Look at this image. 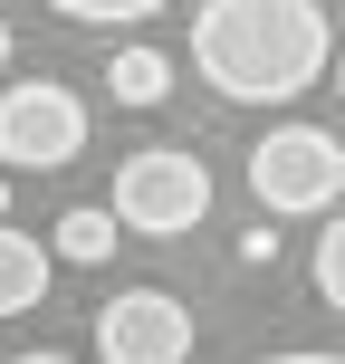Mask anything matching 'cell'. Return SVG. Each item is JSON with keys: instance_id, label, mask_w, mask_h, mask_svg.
Instances as JSON below:
<instances>
[{"instance_id": "cell-5", "label": "cell", "mask_w": 345, "mask_h": 364, "mask_svg": "<svg viewBox=\"0 0 345 364\" xmlns=\"http://www.w3.org/2000/svg\"><path fill=\"white\" fill-rule=\"evenodd\" d=\"M96 355L106 364H192V307L164 288H115L96 307Z\"/></svg>"}, {"instance_id": "cell-9", "label": "cell", "mask_w": 345, "mask_h": 364, "mask_svg": "<svg viewBox=\"0 0 345 364\" xmlns=\"http://www.w3.org/2000/svg\"><path fill=\"white\" fill-rule=\"evenodd\" d=\"M38 10L77 19V29H125V19H154V10H173V0H38Z\"/></svg>"}, {"instance_id": "cell-10", "label": "cell", "mask_w": 345, "mask_h": 364, "mask_svg": "<svg viewBox=\"0 0 345 364\" xmlns=\"http://www.w3.org/2000/svg\"><path fill=\"white\" fill-rule=\"evenodd\" d=\"M307 269H317V297H327V307L345 316V211L327 220V230H317V259H307Z\"/></svg>"}, {"instance_id": "cell-12", "label": "cell", "mask_w": 345, "mask_h": 364, "mask_svg": "<svg viewBox=\"0 0 345 364\" xmlns=\"http://www.w3.org/2000/svg\"><path fill=\"white\" fill-rule=\"evenodd\" d=\"M10 364H68V355H10Z\"/></svg>"}, {"instance_id": "cell-1", "label": "cell", "mask_w": 345, "mask_h": 364, "mask_svg": "<svg viewBox=\"0 0 345 364\" xmlns=\"http://www.w3.org/2000/svg\"><path fill=\"white\" fill-rule=\"evenodd\" d=\"M192 68L230 106H288L336 68V29L317 0H201L192 10Z\"/></svg>"}, {"instance_id": "cell-4", "label": "cell", "mask_w": 345, "mask_h": 364, "mask_svg": "<svg viewBox=\"0 0 345 364\" xmlns=\"http://www.w3.org/2000/svg\"><path fill=\"white\" fill-rule=\"evenodd\" d=\"M87 154V96L58 77H19L0 87V164L10 173H58Z\"/></svg>"}, {"instance_id": "cell-7", "label": "cell", "mask_w": 345, "mask_h": 364, "mask_svg": "<svg viewBox=\"0 0 345 364\" xmlns=\"http://www.w3.org/2000/svg\"><path fill=\"white\" fill-rule=\"evenodd\" d=\"M115 230H125V220H115V201H106V211L87 201V211H68V220L48 230V250L68 259V269H106V259H115Z\"/></svg>"}, {"instance_id": "cell-2", "label": "cell", "mask_w": 345, "mask_h": 364, "mask_svg": "<svg viewBox=\"0 0 345 364\" xmlns=\"http://www.w3.org/2000/svg\"><path fill=\"white\" fill-rule=\"evenodd\" d=\"M250 192H259V211L269 220H288V211H336L345 201V144L327 125H269L250 144Z\"/></svg>"}, {"instance_id": "cell-15", "label": "cell", "mask_w": 345, "mask_h": 364, "mask_svg": "<svg viewBox=\"0 0 345 364\" xmlns=\"http://www.w3.org/2000/svg\"><path fill=\"white\" fill-rule=\"evenodd\" d=\"M336 96H345V58H336Z\"/></svg>"}, {"instance_id": "cell-8", "label": "cell", "mask_w": 345, "mask_h": 364, "mask_svg": "<svg viewBox=\"0 0 345 364\" xmlns=\"http://www.w3.org/2000/svg\"><path fill=\"white\" fill-rule=\"evenodd\" d=\"M106 87H115V106H164V96H173V58L164 48H115Z\"/></svg>"}, {"instance_id": "cell-13", "label": "cell", "mask_w": 345, "mask_h": 364, "mask_svg": "<svg viewBox=\"0 0 345 364\" xmlns=\"http://www.w3.org/2000/svg\"><path fill=\"white\" fill-rule=\"evenodd\" d=\"M0 68H10V19H0Z\"/></svg>"}, {"instance_id": "cell-6", "label": "cell", "mask_w": 345, "mask_h": 364, "mask_svg": "<svg viewBox=\"0 0 345 364\" xmlns=\"http://www.w3.org/2000/svg\"><path fill=\"white\" fill-rule=\"evenodd\" d=\"M48 269H58V250H38L29 230L0 220V316H29L38 297H48Z\"/></svg>"}, {"instance_id": "cell-3", "label": "cell", "mask_w": 345, "mask_h": 364, "mask_svg": "<svg viewBox=\"0 0 345 364\" xmlns=\"http://www.w3.org/2000/svg\"><path fill=\"white\" fill-rule=\"evenodd\" d=\"M201 211H211V173H201V154L154 144V154H125V164H115V220H125V230L182 240Z\"/></svg>"}, {"instance_id": "cell-14", "label": "cell", "mask_w": 345, "mask_h": 364, "mask_svg": "<svg viewBox=\"0 0 345 364\" xmlns=\"http://www.w3.org/2000/svg\"><path fill=\"white\" fill-rule=\"evenodd\" d=\"M10 182H19V173H0V211H10Z\"/></svg>"}, {"instance_id": "cell-11", "label": "cell", "mask_w": 345, "mask_h": 364, "mask_svg": "<svg viewBox=\"0 0 345 364\" xmlns=\"http://www.w3.org/2000/svg\"><path fill=\"white\" fill-rule=\"evenodd\" d=\"M259 364H345V355H327V346H288V355H259Z\"/></svg>"}]
</instances>
